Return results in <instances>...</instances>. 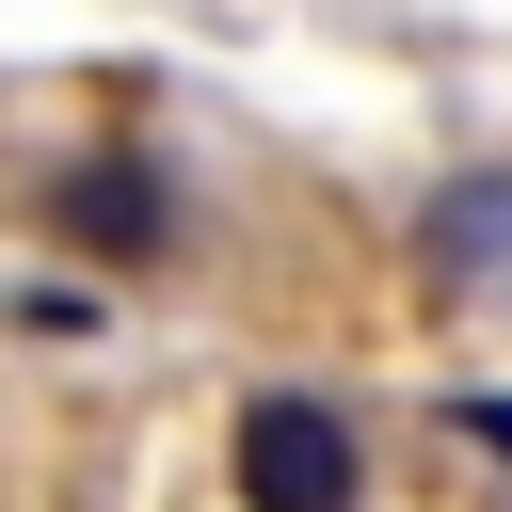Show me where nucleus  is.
<instances>
[{"label":"nucleus","instance_id":"obj_1","mask_svg":"<svg viewBox=\"0 0 512 512\" xmlns=\"http://www.w3.org/2000/svg\"><path fill=\"white\" fill-rule=\"evenodd\" d=\"M224 480H240V512H368V432L320 384H256L224 432Z\"/></svg>","mask_w":512,"mask_h":512},{"label":"nucleus","instance_id":"obj_2","mask_svg":"<svg viewBox=\"0 0 512 512\" xmlns=\"http://www.w3.org/2000/svg\"><path fill=\"white\" fill-rule=\"evenodd\" d=\"M48 224H64L80 256H112V272H144V256L176 240V192H160V160H128V144H96V160H64V176H48Z\"/></svg>","mask_w":512,"mask_h":512}]
</instances>
